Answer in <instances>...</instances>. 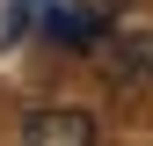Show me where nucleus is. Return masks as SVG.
<instances>
[{
	"label": "nucleus",
	"mask_w": 153,
	"mask_h": 146,
	"mask_svg": "<svg viewBox=\"0 0 153 146\" xmlns=\"http://www.w3.org/2000/svg\"><path fill=\"white\" fill-rule=\"evenodd\" d=\"M51 36H66V44H88V36H95V22H88V15H51Z\"/></svg>",
	"instance_id": "3"
},
{
	"label": "nucleus",
	"mask_w": 153,
	"mask_h": 146,
	"mask_svg": "<svg viewBox=\"0 0 153 146\" xmlns=\"http://www.w3.org/2000/svg\"><path fill=\"white\" fill-rule=\"evenodd\" d=\"M22 146H95V117L88 110H29V124H22Z\"/></svg>",
	"instance_id": "1"
},
{
	"label": "nucleus",
	"mask_w": 153,
	"mask_h": 146,
	"mask_svg": "<svg viewBox=\"0 0 153 146\" xmlns=\"http://www.w3.org/2000/svg\"><path fill=\"white\" fill-rule=\"evenodd\" d=\"M102 59L117 66V73H153V36H117Z\"/></svg>",
	"instance_id": "2"
},
{
	"label": "nucleus",
	"mask_w": 153,
	"mask_h": 146,
	"mask_svg": "<svg viewBox=\"0 0 153 146\" xmlns=\"http://www.w3.org/2000/svg\"><path fill=\"white\" fill-rule=\"evenodd\" d=\"M109 7H124V0H109Z\"/></svg>",
	"instance_id": "4"
}]
</instances>
